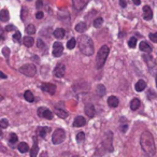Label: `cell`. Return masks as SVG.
Segmentation results:
<instances>
[{
  "mask_svg": "<svg viewBox=\"0 0 157 157\" xmlns=\"http://www.w3.org/2000/svg\"><path fill=\"white\" fill-rule=\"evenodd\" d=\"M63 46L61 44V42H55L53 44V55L55 57H59L63 55Z\"/></svg>",
  "mask_w": 157,
  "mask_h": 157,
  "instance_id": "cell-7",
  "label": "cell"
},
{
  "mask_svg": "<svg viewBox=\"0 0 157 157\" xmlns=\"http://www.w3.org/2000/svg\"><path fill=\"white\" fill-rule=\"evenodd\" d=\"M84 139H85V133L82 132V131L76 135V141H78V142H82Z\"/></svg>",
  "mask_w": 157,
  "mask_h": 157,
  "instance_id": "cell-34",
  "label": "cell"
},
{
  "mask_svg": "<svg viewBox=\"0 0 157 157\" xmlns=\"http://www.w3.org/2000/svg\"><path fill=\"white\" fill-rule=\"evenodd\" d=\"M120 129L123 131V132H125V131L127 130V125H123V126H121V127H120Z\"/></svg>",
  "mask_w": 157,
  "mask_h": 157,
  "instance_id": "cell-45",
  "label": "cell"
},
{
  "mask_svg": "<svg viewBox=\"0 0 157 157\" xmlns=\"http://www.w3.org/2000/svg\"><path fill=\"white\" fill-rule=\"evenodd\" d=\"M140 105H141V102H140V100L138 98H135L131 100L130 102V109L132 110V111H136V110L139 109Z\"/></svg>",
  "mask_w": 157,
  "mask_h": 157,
  "instance_id": "cell-24",
  "label": "cell"
},
{
  "mask_svg": "<svg viewBox=\"0 0 157 157\" xmlns=\"http://www.w3.org/2000/svg\"><path fill=\"white\" fill-rule=\"evenodd\" d=\"M0 75H1V78H7V75H6V74H5V73H3V72H2V71L0 72Z\"/></svg>",
  "mask_w": 157,
  "mask_h": 157,
  "instance_id": "cell-47",
  "label": "cell"
},
{
  "mask_svg": "<svg viewBox=\"0 0 157 157\" xmlns=\"http://www.w3.org/2000/svg\"><path fill=\"white\" fill-rule=\"evenodd\" d=\"M9 18H10L9 11H8L7 9L1 10V12H0V21H1V22H8Z\"/></svg>",
  "mask_w": 157,
  "mask_h": 157,
  "instance_id": "cell-19",
  "label": "cell"
},
{
  "mask_svg": "<svg viewBox=\"0 0 157 157\" xmlns=\"http://www.w3.org/2000/svg\"><path fill=\"white\" fill-rule=\"evenodd\" d=\"M65 72H66V67L63 63H58V65L54 68V75L56 76V78H63V76L65 75Z\"/></svg>",
  "mask_w": 157,
  "mask_h": 157,
  "instance_id": "cell-10",
  "label": "cell"
},
{
  "mask_svg": "<svg viewBox=\"0 0 157 157\" xmlns=\"http://www.w3.org/2000/svg\"><path fill=\"white\" fill-rule=\"evenodd\" d=\"M6 30H7V31H12V30H15V27H14L13 25H8V26L6 27Z\"/></svg>",
  "mask_w": 157,
  "mask_h": 157,
  "instance_id": "cell-40",
  "label": "cell"
},
{
  "mask_svg": "<svg viewBox=\"0 0 157 157\" xmlns=\"http://www.w3.org/2000/svg\"><path fill=\"white\" fill-rule=\"evenodd\" d=\"M65 138H66V133H65V131H63V129L58 128L54 131V133H53L52 142L54 144H60L61 142H63Z\"/></svg>",
  "mask_w": 157,
  "mask_h": 157,
  "instance_id": "cell-5",
  "label": "cell"
},
{
  "mask_svg": "<svg viewBox=\"0 0 157 157\" xmlns=\"http://www.w3.org/2000/svg\"><path fill=\"white\" fill-rule=\"evenodd\" d=\"M9 126V122H8V120H6V118H2V120L0 121V127L1 128H7V127Z\"/></svg>",
  "mask_w": 157,
  "mask_h": 157,
  "instance_id": "cell-35",
  "label": "cell"
},
{
  "mask_svg": "<svg viewBox=\"0 0 157 157\" xmlns=\"http://www.w3.org/2000/svg\"><path fill=\"white\" fill-rule=\"evenodd\" d=\"M86 29H87V25H86V23H84V22L78 23V24L75 26V31H78V33H84Z\"/></svg>",
  "mask_w": 157,
  "mask_h": 157,
  "instance_id": "cell-25",
  "label": "cell"
},
{
  "mask_svg": "<svg viewBox=\"0 0 157 157\" xmlns=\"http://www.w3.org/2000/svg\"><path fill=\"white\" fill-rule=\"evenodd\" d=\"M139 48H140V51H142V52L146 53V54H150V53L152 52V48H151V45H150V44L146 43V42H144V41L140 42Z\"/></svg>",
  "mask_w": 157,
  "mask_h": 157,
  "instance_id": "cell-15",
  "label": "cell"
},
{
  "mask_svg": "<svg viewBox=\"0 0 157 157\" xmlns=\"http://www.w3.org/2000/svg\"><path fill=\"white\" fill-rule=\"evenodd\" d=\"M150 39L152 40L153 42H156L157 43V33H150Z\"/></svg>",
  "mask_w": 157,
  "mask_h": 157,
  "instance_id": "cell-39",
  "label": "cell"
},
{
  "mask_svg": "<svg viewBox=\"0 0 157 157\" xmlns=\"http://www.w3.org/2000/svg\"><path fill=\"white\" fill-rule=\"evenodd\" d=\"M140 144L141 147L143 150V152L145 153L147 156H154L156 148H155V141L154 137L150 131L145 130L142 132L141 137H140Z\"/></svg>",
  "mask_w": 157,
  "mask_h": 157,
  "instance_id": "cell-1",
  "label": "cell"
},
{
  "mask_svg": "<svg viewBox=\"0 0 157 157\" xmlns=\"http://www.w3.org/2000/svg\"><path fill=\"white\" fill-rule=\"evenodd\" d=\"M27 1H31V0H27Z\"/></svg>",
  "mask_w": 157,
  "mask_h": 157,
  "instance_id": "cell-49",
  "label": "cell"
},
{
  "mask_svg": "<svg viewBox=\"0 0 157 157\" xmlns=\"http://www.w3.org/2000/svg\"><path fill=\"white\" fill-rule=\"evenodd\" d=\"M73 157H78V156H73Z\"/></svg>",
  "mask_w": 157,
  "mask_h": 157,
  "instance_id": "cell-50",
  "label": "cell"
},
{
  "mask_svg": "<svg viewBox=\"0 0 157 157\" xmlns=\"http://www.w3.org/2000/svg\"><path fill=\"white\" fill-rule=\"evenodd\" d=\"M120 5L122 8H126L127 7V2H126V0H120Z\"/></svg>",
  "mask_w": 157,
  "mask_h": 157,
  "instance_id": "cell-43",
  "label": "cell"
},
{
  "mask_svg": "<svg viewBox=\"0 0 157 157\" xmlns=\"http://www.w3.org/2000/svg\"><path fill=\"white\" fill-rule=\"evenodd\" d=\"M24 98L26 99V101H28V102H33V101H35V97H33V93H31L30 90H26V92L24 93Z\"/></svg>",
  "mask_w": 157,
  "mask_h": 157,
  "instance_id": "cell-27",
  "label": "cell"
},
{
  "mask_svg": "<svg viewBox=\"0 0 157 157\" xmlns=\"http://www.w3.org/2000/svg\"><path fill=\"white\" fill-rule=\"evenodd\" d=\"M90 2V0H72V5L73 8L78 11L80 10H83L86 7V5Z\"/></svg>",
  "mask_w": 157,
  "mask_h": 157,
  "instance_id": "cell-8",
  "label": "cell"
},
{
  "mask_svg": "<svg viewBox=\"0 0 157 157\" xmlns=\"http://www.w3.org/2000/svg\"><path fill=\"white\" fill-rule=\"evenodd\" d=\"M20 72L24 74V75L33 78V76H35L36 73H37V68H36V66L33 65V63H27V65H24L20 68Z\"/></svg>",
  "mask_w": 157,
  "mask_h": 157,
  "instance_id": "cell-4",
  "label": "cell"
},
{
  "mask_svg": "<svg viewBox=\"0 0 157 157\" xmlns=\"http://www.w3.org/2000/svg\"><path fill=\"white\" fill-rule=\"evenodd\" d=\"M2 54H3V56H5L6 58H9V56H10V48H2Z\"/></svg>",
  "mask_w": 157,
  "mask_h": 157,
  "instance_id": "cell-37",
  "label": "cell"
},
{
  "mask_svg": "<svg viewBox=\"0 0 157 157\" xmlns=\"http://www.w3.org/2000/svg\"><path fill=\"white\" fill-rule=\"evenodd\" d=\"M143 59H144V61L147 63V66H148V68H150L151 71H152L153 67H156L157 68L156 63H155V60L151 56H148V55H143Z\"/></svg>",
  "mask_w": 157,
  "mask_h": 157,
  "instance_id": "cell-13",
  "label": "cell"
},
{
  "mask_svg": "<svg viewBox=\"0 0 157 157\" xmlns=\"http://www.w3.org/2000/svg\"><path fill=\"white\" fill-rule=\"evenodd\" d=\"M41 90L43 92L48 93L50 95H54L55 92H56V85H54L52 83H43L41 85Z\"/></svg>",
  "mask_w": 157,
  "mask_h": 157,
  "instance_id": "cell-9",
  "label": "cell"
},
{
  "mask_svg": "<svg viewBox=\"0 0 157 157\" xmlns=\"http://www.w3.org/2000/svg\"><path fill=\"white\" fill-rule=\"evenodd\" d=\"M78 45L80 51L84 55H86V56H90V55L94 54V51H95L94 42H93V40L88 36L85 35L80 36L78 38Z\"/></svg>",
  "mask_w": 157,
  "mask_h": 157,
  "instance_id": "cell-2",
  "label": "cell"
},
{
  "mask_svg": "<svg viewBox=\"0 0 157 157\" xmlns=\"http://www.w3.org/2000/svg\"><path fill=\"white\" fill-rule=\"evenodd\" d=\"M42 5H43V1H42V0H38L37 1V8H41Z\"/></svg>",
  "mask_w": 157,
  "mask_h": 157,
  "instance_id": "cell-44",
  "label": "cell"
},
{
  "mask_svg": "<svg viewBox=\"0 0 157 157\" xmlns=\"http://www.w3.org/2000/svg\"><path fill=\"white\" fill-rule=\"evenodd\" d=\"M23 43H24V45L26 46V48H31V46L33 45V43H35V40L31 37H25L24 39H23Z\"/></svg>",
  "mask_w": 157,
  "mask_h": 157,
  "instance_id": "cell-23",
  "label": "cell"
},
{
  "mask_svg": "<svg viewBox=\"0 0 157 157\" xmlns=\"http://www.w3.org/2000/svg\"><path fill=\"white\" fill-rule=\"evenodd\" d=\"M155 81H156V86H157V74L155 75Z\"/></svg>",
  "mask_w": 157,
  "mask_h": 157,
  "instance_id": "cell-48",
  "label": "cell"
},
{
  "mask_svg": "<svg viewBox=\"0 0 157 157\" xmlns=\"http://www.w3.org/2000/svg\"><path fill=\"white\" fill-rule=\"evenodd\" d=\"M43 16H44V14H43V12H41V11L38 12V13L36 14V17H37L38 20H41V18L43 17Z\"/></svg>",
  "mask_w": 157,
  "mask_h": 157,
  "instance_id": "cell-42",
  "label": "cell"
},
{
  "mask_svg": "<svg viewBox=\"0 0 157 157\" xmlns=\"http://www.w3.org/2000/svg\"><path fill=\"white\" fill-rule=\"evenodd\" d=\"M18 151H20L21 153H26L29 151V146L27 143H25V142H21L20 144H18Z\"/></svg>",
  "mask_w": 157,
  "mask_h": 157,
  "instance_id": "cell-28",
  "label": "cell"
},
{
  "mask_svg": "<svg viewBox=\"0 0 157 157\" xmlns=\"http://www.w3.org/2000/svg\"><path fill=\"white\" fill-rule=\"evenodd\" d=\"M132 2L135 3L136 6H139L141 3V0H132Z\"/></svg>",
  "mask_w": 157,
  "mask_h": 157,
  "instance_id": "cell-46",
  "label": "cell"
},
{
  "mask_svg": "<svg viewBox=\"0 0 157 157\" xmlns=\"http://www.w3.org/2000/svg\"><path fill=\"white\" fill-rule=\"evenodd\" d=\"M136 45H137V39H136V37H132L129 39V42H128V46L131 48H135Z\"/></svg>",
  "mask_w": 157,
  "mask_h": 157,
  "instance_id": "cell-32",
  "label": "cell"
},
{
  "mask_svg": "<svg viewBox=\"0 0 157 157\" xmlns=\"http://www.w3.org/2000/svg\"><path fill=\"white\" fill-rule=\"evenodd\" d=\"M27 15V10L25 9V8H23L22 9V20L24 21L25 20V16Z\"/></svg>",
  "mask_w": 157,
  "mask_h": 157,
  "instance_id": "cell-41",
  "label": "cell"
},
{
  "mask_svg": "<svg viewBox=\"0 0 157 157\" xmlns=\"http://www.w3.org/2000/svg\"><path fill=\"white\" fill-rule=\"evenodd\" d=\"M102 24H103V18L102 17H97L96 20L93 22V25H94V27H96V28L101 27V25Z\"/></svg>",
  "mask_w": 157,
  "mask_h": 157,
  "instance_id": "cell-29",
  "label": "cell"
},
{
  "mask_svg": "<svg viewBox=\"0 0 157 157\" xmlns=\"http://www.w3.org/2000/svg\"><path fill=\"white\" fill-rule=\"evenodd\" d=\"M48 131H50V128H48V127H39V128H38V130H37V133H38V136H39V137L45 138L46 133H48Z\"/></svg>",
  "mask_w": 157,
  "mask_h": 157,
  "instance_id": "cell-21",
  "label": "cell"
},
{
  "mask_svg": "<svg viewBox=\"0 0 157 157\" xmlns=\"http://www.w3.org/2000/svg\"><path fill=\"white\" fill-rule=\"evenodd\" d=\"M37 45H38V48H45V43H44L41 39H38Z\"/></svg>",
  "mask_w": 157,
  "mask_h": 157,
  "instance_id": "cell-38",
  "label": "cell"
},
{
  "mask_svg": "<svg viewBox=\"0 0 157 157\" xmlns=\"http://www.w3.org/2000/svg\"><path fill=\"white\" fill-rule=\"evenodd\" d=\"M105 92H107V90H105V86L102 85V84H99V85L96 87V93H97V95H98L99 97L105 96Z\"/></svg>",
  "mask_w": 157,
  "mask_h": 157,
  "instance_id": "cell-22",
  "label": "cell"
},
{
  "mask_svg": "<svg viewBox=\"0 0 157 157\" xmlns=\"http://www.w3.org/2000/svg\"><path fill=\"white\" fill-rule=\"evenodd\" d=\"M9 141H10V143H11V144H15L16 142L18 141L17 136H16L15 133H11V135H10V138H9Z\"/></svg>",
  "mask_w": 157,
  "mask_h": 157,
  "instance_id": "cell-33",
  "label": "cell"
},
{
  "mask_svg": "<svg viewBox=\"0 0 157 157\" xmlns=\"http://www.w3.org/2000/svg\"><path fill=\"white\" fill-rule=\"evenodd\" d=\"M143 18L145 21H151L153 18V11L148 6L143 7Z\"/></svg>",
  "mask_w": 157,
  "mask_h": 157,
  "instance_id": "cell-11",
  "label": "cell"
},
{
  "mask_svg": "<svg viewBox=\"0 0 157 157\" xmlns=\"http://www.w3.org/2000/svg\"><path fill=\"white\" fill-rule=\"evenodd\" d=\"M21 38H22V35H21L20 31H16V33L13 35V40H14L15 42H18V41H20Z\"/></svg>",
  "mask_w": 157,
  "mask_h": 157,
  "instance_id": "cell-36",
  "label": "cell"
},
{
  "mask_svg": "<svg viewBox=\"0 0 157 157\" xmlns=\"http://www.w3.org/2000/svg\"><path fill=\"white\" fill-rule=\"evenodd\" d=\"M26 33H29V35H35V33H36V27H35V25L29 24L28 26L26 27Z\"/></svg>",
  "mask_w": 157,
  "mask_h": 157,
  "instance_id": "cell-31",
  "label": "cell"
},
{
  "mask_svg": "<svg viewBox=\"0 0 157 157\" xmlns=\"http://www.w3.org/2000/svg\"><path fill=\"white\" fill-rule=\"evenodd\" d=\"M85 113L88 117H94L95 114H96V110H95V107L92 105V103H88L85 107Z\"/></svg>",
  "mask_w": 157,
  "mask_h": 157,
  "instance_id": "cell-12",
  "label": "cell"
},
{
  "mask_svg": "<svg viewBox=\"0 0 157 157\" xmlns=\"http://www.w3.org/2000/svg\"><path fill=\"white\" fill-rule=\"evenodd\" d=\"M145 87H146L145 81H143V80H139V81L137 82V84H136L135 90H137V92H142V90H145Z\"/></svg>",
  "mask_w": 157,
  "mask_h": 157,
  "instance_id": "cell-20",
  "label": "cell"
},
{
  "mask_svg": "<svg viewBox=\"0 0 157 157\" xmlns=\"http://www.w3.org/2000/svg\"><path fill=\"white\" fill-rule=\"evenodd\" d=\"M55 113H56L57 116L60 118H67V116H68V112L63 109H59V108H56V109H55Z\"/></svg>",
  "mask_w": 157,
  "mask_h": 157,
  "instance_id": "cell-26",
  "label": "cell"
},
{
  "mask_svg": "<svg viewBox=\"0 0 157 157\" xmlns=\"http://www.w3.org/2000/svg\"><path fill=\"white\" fill-rule=\"evenodd\" d=\"M65 29L63 28H57L54 30V33H53V35H54V37L56 38V39H63V37H65Z\"/></svg>",
  "mask_w": 157,
  "mask_h": 157,
  "instance_id": "cell-18",
  "label": "cell"
},
{
  "mask_svg": "<svg viewBox=\"0 0 157 157\" xmlns=\"http://www.w3.org/2000/svg\"><path fill=\"white\" fill-rule=\"evenodd\" d=\"M38 115H39L40 117L46 118V120H53V116H54V114H53V112L50 111L48 108L41 107V108H39V109H38Z\"/></svg>",
  "mask_w": 157,
  "mask_h": 157,
  "instance_id": "cell-6",
  "label": "cell"
},
{
  "mask_svg": "<svg viewBox=\"0 0 157 157\" xmlns=\"http://www.w3.org/2000/svg\"><path fill=\"white\" fill-rule=\"evenodd\" d=\"M109 53H110V48L108 45H102L100 48V50L98 51L97 57H96V68L98 70H100L101 68H103Z\"/></svg>",
  "mask_w": 157,
  "mask_h": 157,
  "instance_id": "cell-3",
  "label": "cell"
},
{
  "mask_svg": "<svg viewBox=\"0 0 157 157\" xmlns=\"http://www.w3.org/2000/svg\"><path fill=\"white\" fill-rule=\"evenodd\" d=\"M38 152H39V146H38L37 138H33V146L30 150V157H37Z\"/></svg>",
  "mask_w": 157,
  "mask_h": 157,
  "instance_id": "cell-17",
  "label": "cell"
},
{
  "mask_svg": "<svg viewBox=\"0 0 157 157\" xmlns=\"http://www.w3.org/2000/svg\"><path fill=\"white\" fill-rule=\"evenodd\" d=\"M76 45V40L74 39V38H71V39L68 41L67 43V48H69V50H72V48H74Z\"/></svg>",
  "mask_w": 157,
  "mask_h": 157,
  "instance_id": "cell-30",
  "label": "cell"
},
{
  "mask_svg": "<svg viewBox=\"0 0 157 157\" xmlns=\"http://www.w3.org/2000/svg\"><path fill=\"white\" fill-rule=\"evenodd\" d=\"M86 124V120L83 116H76L73 121V126L74 127H82Z\"/></svg>",
  "mask_w": 157,
  "mask_h": 157,
  "instance_id": "cell-14",
  "label": "cell"
},
{
  "mask_svg": "<svg viewBox=\"0 0 157 157\" xmlns=\"http://www.w3.org/2000/svg\"><path fill=\"white\" fill-rule=\"evenodd\" d=\"M118 103H120V100H118L117 97L110 96L109 98H108V105H109V107L116 108V107H118Z\"/></svg>",
  "mask_w": 157,
  "mask_h": 157,
  "instance_id": "cell-16",
  "label": "cell"
}]
</instances>
